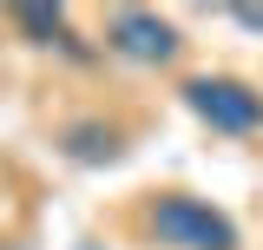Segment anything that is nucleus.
<instances>
[{
	"label": "nucleus",
	"mask_w": 263,
	"mask_h": 250,
	"mask_svg": "<svg viewBox=\"0 0 263 250\" xmlns=\"http://www.w3.org/2000/svg\"><path fill=\"white\" fill-rule=\"evenodd\" d=\"M152 237L164 250H237V224L211 211L204 198H158L152 204Z\"/></svg>",
	"instance_id": "obj_1"
},
{
	"label": "nucleus",
	"mask_w": 263,
	"mask_h": 250,
	"mask_svg": "<svg viewBox=\"0 0 263 250\" xmlns=\"http://www.w3.org/2000/svg\"><path fill=\"white\" fill-rule=\"evenodd\" d=\"M184 105L211 132H257L263 125V93H250L243 79H191L184 86Z\"/></svg>",
	"instance_id": "obj_2"
},
{
	"label": "nucleus",
	"mask_w": 263,
	"mask_h": 250,
	"mask_svg": "<svg viewBox=\"0 0 263 250\" xmlns=\"http://www.w3.org/2000/svg\"><path fill=\"white\" fill-rule=\"evenodd\" d=\"M105 46L125 53V60H138V66H164L178 53V27L158 20V13H145V7H119L105 20Z\"/></svg>",
	"instance_id": "obj_3"
},
{
	"label": "nucleus",
	"mask_w": 263,
	"mask_h": 250,
	"mask_svg": "<svg viewBox=\"0 0 263 250\" xmlns=\"http://www.w3.org/2000/svg\"><path fill=\"white\" fill-rule=\"evenodd\" d=\"M66 152L79 158V165H112V158H119V138L99 132V125H72V132H66Z\"/></svg>",
	"instance_id": "obj_4"
},
{
	"label": "nucleus",
	"mask_w": 263,
	"mask_h": 250,
	"mask_svg": "<svg viewBox=\"0 0 263 250\" xmlns=\"http://www.w3.org/2000/svg\"><path fill=\"white\" fill-rule=\"evenodd\" d=\"M13 27L33 33V46H53V40H66V13L60 7H13Z\"/></svg>",
	"instance_id": "obj_5"
},
{
	"label": "nucleus",
	"mask_w": 263,
	"mask_h": 250,
	"mask_svg": "<svg viewBox=\"0 0 263 250\" xmlns=\"http://www.w3.org/2000/svg\"><path fill=\"white\" fill-rule=\"evenodd\" d=\"M237 13V27H250V33H263V7H230Z\"/></svg>",
	"instance_id": "obj_6"
}]
</instances>
